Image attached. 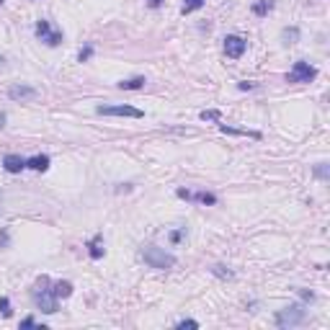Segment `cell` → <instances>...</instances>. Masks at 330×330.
Listing matches in <instances>:
<instances>
[{"instance_id":"6da1fadb","label":"cell","mask_w":330,"mask_h":330,"mask_svg":"<svg viewBox=\"0 0 330 330\" xmlns=\"http://www.w3.org/2000/svg\"><path fill=\"white\" fill-rule=\"evenodd\" d=\"M49 287H52L49 276H41V279L34 284V289H31V299H34V305H36L41 312L54 315V312H57V297H54V292H52Z\"/></svg>"},{"instance_id":"7a4b0ae2","label":"cell","mask_w":330,"mask_h":330,"mask_svg":"<svg viewBox=\"0 0 330 330\" xmlns=\"http://www.w3.org/2000/svg\"><path fill=\"white\" fill-rule=\"evenodd\" d=\"M142 258H145V263L150 268H160V271L175 266V256H170V253H165L163 248H155V245H147L142 250Z\"/></svg>"},{"instance_id":"3957f363","label":"cell","mask_w":330,"mask_h":330,"mask_svg":"<svg viewBox=\"0 0 330 330\" xmlns=\"http://www.w3.org/2000/svg\"><path fill=\"white\" fill-rule=\"evenodd\" d=\"M305 318H307V312L302 310V305H289V307L279 310L276 325H279V328H294V325H299V323H305Z\"/></svg>"},{"instance_id":"277c9868","label":"cell","mask_w":330,"mask_h":330,"mask_svg":"<svg viewBox=\"0 0 330 330\" xmlns=\"http://www.w3.org/2000/svg\"><path fill=\"white\" fill-rule=\"evenodd\" d=\"M315 78H318V70H315L310 62H305V59H299V62H294L287 80L289 83H312Z\"/></svg>"},{"instance_id":"5b68a950","label":"cell","mask_w":330,"mask_h":330,"mask_svg":"<svg viewBox=\"0 0 330 330\" xmlns=\"http://www.w3.org/2000/svg\"><path fill=\"white\" fill-rule=\"evenodd\" d=\"M36 39L44 41L47 47H59V44H62V31H54V28L49 26V21L41 18L36 23Z\"/></svg>"},{"instance_id":"8992f818","label":"cell","mask_w":330,"mask_h":330,"mask_svg":"<svg viewBox=\"0 0 330 330\" xmlns=\"http://www.w3.org/2000/svg\"><path fill=\"white\" fill-rule=\"evenodd\" d=\"M96 114H101V116H132V119H142L145 114L140 111V109H134V106H98L96 109Z\"/></svg>"},{"instance_id":"52a82bcc","label":"cell","mask_w":330,"mask_h":330,"mask_svg":"<svg viewBox=\"0 0 330 330\" xmlns=\"http://www.w3.org/2000/svg\"><path fill=\"white\" fill-rule=\"evenodd\" d=\"M245 49H248V41L245 39H240L235 34L224 36V54H227L230 59H240V57L245 54Z\"/></svg>"},{"instance_id":"ba28073f","label":"cell","mask_w":330,"mask_h":330,"mask_svg":"<svg viewBox=\"0 0 330 330\" xmlns=\"http://www.w3.org/2000/svg\"><path fill=\"white\" fill-rule=\"evenodd\" d=\"M3 168H5L8 173H21V170L26 168V160H23L21 155H13V153H10V155L3 158Z\"/></svg>"},{"instance_id":"9c48e42d","label":"cell","mask_w":330,"mask_h":330,"mask_svg":"<svg viewBox=\"0 0 330 330\" xmlns=\"http://www.w3.org/2000/svg\"><path fill=\"white\" fill-rule=\"evenodd\" d=\"M8 96L13 101H23V98H36V88H28V85H13Z\"/></svg>"},{"instance_id":"30bf717a","label":"cell","mask_w":330,"mask_h":330,"mask_svg":"<svg viewBox=\"0 0 330 330\" xmlns=\"http://www.w3.org/2000/svg\"><path fill=\"white\" fill-rule=\"evenodd\" d=\"M52 292H54L57 299H67L72 294V284L70 281H54L52 284Z\"/></svg>"},{"instance_id":"8fae6325","label":"cell","mask_w":330,"mask_h":330,"mask_svg":"<svg viewBox=\"0 0 330 330\" xmlns=\"http://www.w3.org/2000/svg\"><path fill=\"white\" fill-rule=\"evenodd\" d=\"M26 168H31V170H47L49 168V158L47 155H34L31 160H26Z\"/></svg>"},{"instance_id":"7c38bea8","label":"cell","mask_w":330,"mask_h":330,"mask_svg":"<svg viewBox=\"0 0 330 330\" xmlns=\"http://www.w3.org/2000/svg\"><path fill=\"white\" fill-rule=\"evenodd\" d=\"M145 78L142 75H137V78H129V80H122L119 83V88H122V91H140V88H145Z\"/></svg>"},{"instance_id":"4fadbf2b","label":"cell","mask_w":330,"mask_h":330,"mask_svg":"<svg viewBox=\"0 0 330 330\" xmlns=\"http://www.w3.org/2000/svg\"><path fill=\"white\" fill-rule=\"evenodd\" d=\"M219 132H224V134H243V137L261 140V134H258V132H248V129H232V127H227V124H219Z\"/></svg>"},{"instance_id":"5bb4252c","label":"cell","mask_w":330,"mask_h":330,"mask_svg":"<svg viewBox=\"0 0 330 330\" xmlns=\"http://www.w3.org/2000/svg\"><path fill=\"white\" fill-rule=\"evenodd\" d=\"M191 199H193V201H199V204H209V206H212V204H217V196H214V193H206V191L191 193Z\"/></svg>"},{"instance_id":"9a60e30c","label":"cell","mask_w":330,"mask_h":330,"mask_svg":"<svg viewBox=\"0 0 330 330\" xmlns=\"http://www.w3.org/2000/svg\"><path fill=\"white\" fill-rule=\"evenodd\" d=\"M88 248H91V258L93 261H98L101 256H103V248H101V235H96L91 243H88Z\"/></svg>"},{"instance_id":"2e32d148","label":"cell","mask_w":330,"mask_h":330,"mask_svg":"<svg viewBox=\"0 0 330 330\" xmlns=\"http://www.w3.org/2000/svg\"><path fill=\"white\" fill-rule=\"evenodd\" d=\"M204 3H206V0H183V8H181V13H183V16H188V13H193V10L204 8Z\"/></svg>"},{"instance_id":"e0dca14e","label":"cell","mask_w":330,"mask_h":330,"mask_svg":"<svg viewBox=\"0 0 330 330\" xmlns=\"http://www.w3.org/2000/svg\"><path fill=\"white\" fill-rule=\"evenodd\" d=\"M271 8H274V0H258V3L253 5V13H256V16H266Z\"/></svg>"},{"instance_id":"ac0fdd59","label":"cell","mask_w":330,"mask_h":330,"mask_svg":"<svg viewBox=\"0 0 330 330\" xmlns=\"http://www.w3.org/2000/svg\"><path fill=\"white\" fill-rule=\"evenodd\" d=\"M297 39H299L297 28H284V44H294Z\"/></svg>"},{"instance_id":"d6986e66","label":"cell","mask_w":330,"mask_h":330,"mask_svg":"<svg viewBox=\"0 0 330 330\" xmlns=\"http://www.w3.org/2000/svg\"><path fill=\"white\" fill-rule=\"evenodd\" d=\"M0 315H3V318H10V299L8 297H0Z\"/></svg>"},{"instance_id":"ffe728a7","label":"cell","mask_w":330,"mask_h":330,"mask_svg":"<svg viewBox=\"0 0 330 330\" xmlns=\"http://www.w3.org/2000/svg\"><path fill=\"white\" fill-rule=\"evenodd\" d=\"M91 54H93V47H91V44H85V47L80 49V54H78V62H88Z\"/></svg>"},{"instance_id":"44dd1931","label":"cell","mask_w":330,"mask_h":330,"mask_svg":"<svg viewBox=\"0 0 330 330\" xmlns=\"http://www.w3.org/2000/svg\"><path fill=\"white\" fill-rule=\"evenodd\" d=\"M201 119H204V122H219L222 114L219 111H201Z\"/></svg>"},{"instance_id":"7402d4cb","label":"cell","mask_w":330,"mask_h":330,"mask_svg":"<svg viewBox=\"0 0 330 330\" xmlns=\"http://www.w3.org/2000/svg\"><path fill=\"white\" fill-rule=\"evenodd\" d=\"M212 271H214L219 279H232V271H224V266H214Z\"/></svg>"},{"instance_id":"603a6c76","label":"cell","mask_w":330,"mask_h":330,"mask_svg":"<svg viewBox=\"0 0 330 330\" xmlns=\"http://www.w3.org/2000/svg\"><path fill=\"white\" fill-rule=\"evenodd\" d=\"M315 175H318V178H328V165H325V163H320L318 168H315Z\"/></svg>"},{"instance_id":"cb8c5ba5","label":"cell","mask_w":330,"mask_h":330,"mask_svg":"<svg viewBox=\"0 0 330 330\" xmlns=\"http://www.w3.org/2000/svg\"><path fill=\"white\" fill-rule=\"evenodd\" d=\"M178 328H199V323L196 320H181V323H178Z\"/></svg>"},{"instance_id":"d4e9b609","label":"cell","mask_w":330,"mask_h":330,"mask_svg":"<svg viewBox=\"0 0 330 330\" xmlns=\"http://www.w3.org/2000/svg\"><path fill=\"white\" fill-rule=\"evenodd\" d=\"M36 323H34V318H23L21 320V328H34Z\"/></svg>"},{"instance_id":"484cf974","label":"cell","mask_w":330,"mask_h":330,"mask_svg":"<svg viewBox=\"0 0 330 330\" xmlns=\"http://www.w3.org/2000/svg\"><path fill=\"white\" fill-rule=\"evenodd\" d=\"M178 196H181V199H186V201H191V191H186V188H178Z\"/></svg>"},{"instance_id":"4316f807","label":"cell","mask_w":330,"mask_h":330,"mask_svg":"<svg viewBox=\"0 0 330 330\" xmlns=\"http://www.w3.org/2000/svg\"><path fill=\"white\" fill-rule=\"evenodd\" d=\"M237 88H240V91H253V88H256V83H240Z\"/></svg>"},{"instance_id":"83f0119b","label":"cell","mask_w":330,"mask_h":330,"mask_svg":"<svg viewBox=\"0 0 330 330\" xmlns=\"http://www.w3.org/2000/svg\"><path fill=\"white\" fill-rule=\"evenodd\" d=\"M8 245V232H0V248Z\"/></svg>"},{"instance_id":"f1b7e54d","label":"cell","mask_w":330,"mask_h":330,"mask_svg":"<svg viewBox=\"0 0 330 330\" xmlns=\"http://www.w3.org/2000/svg\"><path fill=\"white\" fill-rule=\"evenodd\" d=\"M181 237H183V232H178V230H175V232H170V240H173V243H178Z\"/></svg>"},{"instance_id":"f546056e","label":"cell","mask_w":330,"mask_h":330,"mask_svg":"<svg viewBox=\"0 0 330 330\" xmlns=\"http://www.w3.org/2000/svg\"><path fill=\"white\" fill-rule=\"evenodd\" d=\"M160 3H163V0H147L150 8H160Z\"/></svg>"},{"instance_id":"4dcf8cb0","label":"cell","mask_w":330,"mask_h":330,"mask_svg":"<svg viewBox=\"0 0 330 330\" xmlns=\"http://www.w3.org/2000/svg\"><path fill=\"white\" fill-rule=\"evenodd\" d=\"M3 127H5V114L0 111V129H3Z\"/></svg>"},{"instance_id":"1f68e13d","label":"cell","mask_w":330,"mask_h":330,"mask_svg":"<svg viewBox=\"0 0 330 330\" xmlns=\"http://www.w3.org/2000/svg\"><path fill=\"white\" fill-rule=\"evenodd\" d=\"M0 62H3V57H0Z\"/></svg>"},{"instance_id":"d6a6232c","label":"cell","mask_w":330,"mask_h":330,"mask_svg":"<svg viewBox=\"0 0 330 330\" xmlns=\"http://www.w3.org/2000/svg\"><path fill=\"white\" fill-rule=\"evenodd\" d=\"M0 3H3V0H0Z\"/></svg>"}]
</instances>
